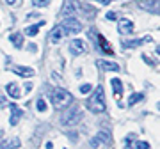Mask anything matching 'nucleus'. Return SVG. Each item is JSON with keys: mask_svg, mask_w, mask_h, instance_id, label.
<instances>
[{"mask_svg": "<svg viewBox=\"0 0 160 149\" xmlns=\"http://www.w3.org/2000/svg\"><path fill=\"white\" fill-rule=\"evenodd\" d=\"M9 108H11V126H16L18 123H20V119H22L23 112L20 110V107L18 105H9Z\"/></svg>", "mask_w": 160, "mask_h": 149, "instance_id": "9b49d317", "label": "nucleus"}, {"mask_svg": "<svg viewBox=\"0 0 160 149\" xmlns=\"http://www.w3.org/2000/svg\"><path fill=\"white\" fill-rule=\"evenodd\" d=\"M36 107H38V110H39V112H45V110H46V103H45V99H39Z\"/></svg>", "mask_w": 160, "mask_h": 149, "instance_id": "5701e85b", "label": "nucleus"}, {"mask_svg": "<svg viewBox=\"0 0 160 149\" xmlns=\"http://www.w3.org/2000/svg\"><path fill=\"white\" fill-rule=\"evenodd\" d=\"M41 27H43V22L36 23V25H30V27H27V29H25V34H27V36H36L38 32H39Z\"/></svg>", "mask_w": 160, "mask_h": 149, "instance_id": "6ab92c4d", "label": "nucleus"}, {"mask_svg": "<svg viewBox=\"0 0 160 149\" xmlns=\"http://www.w3.org/2000/svg\"><path fill=\"white\" fill-rule=\"evenodd\" d=\"M27 50H29V52H36V50H38V46H36L34 43H32V45H29V46H27Z\"/></svg>", "mask_w": 160, "mask_h": 149, "instance_id": "bb28decb", "label": "nucleus"}, {"mask_svg": "<svg viewBox=\"0 0 160 149\" xmlns=\"http://www.w3.org/2000/svg\"><path fill=\"white\" fill-rule=\"evenodd\" d=\"M139 7H142L144 11H149L153 14H158V0H141Z\"/></svg>", "mask_w": 160, "mask_h": 149, "instance_id": "6e6552de", "label": "nucleus"}, {"mask_svg": "<svg viewBox=\"0 0 160 149\" xmlns=\"http://www.w3.org/2000/svg\"><path fill=\"white\" fill-rule=\"evenodd\" d=\"M20 147V138L16 137H2L0 140V149H16Z\"/></svg>", "mask_w": 160, "mask_h": 149, "instance_id": "0eeeda50", "label": "nucleus"}, {"mask_svg": "<svg viewBox=\"0 0 160 149\" xmlns=\"http://www.w3.org/2000/svg\"><path fill=\"white\" fill-rule=\"evenodd\" d=\"M61 25H62V29H64V32H66V36L78 34L80 30H82V23L77 22L75 18H66V20H64Z\"/></svg>", "mask_w": 160, "mask_h": 149, "instance_id": "20e7f679", "label": "nucleus"}, {"mask_svg": "<svg viewBox=\"0 0 160 149\" xmlns=\"http://www.w3.org/2000/svg\"><path fill=\"white\" fill-rule=\"evenodd\" d=\"M91 91V85H89V84H84V85L80 87V92H82V94H86V92H89Z\"/></svg>", "mask_w": 160, "mask_h": 149, "instance_id": "393cba45", "label": "nucleus"}, {"mask_svg": "<svg viewBox=\"0 0 160 149\" xmlns=\"http://www.w3.org/2000/svg\"><path fill=\"white\" fill-rule=\"evenodd\" d=\"M87 107H89V110H91L92 114H102V112H105L107 105H105V94H103L102 85H98L96 89H94V94H92L91 99L87 101Z\"/></svg>", "mask_w": 160, "mask_h": 149, "instance_id": "f257e3e1", "label": "nucleus"}, {"mask_svg": "<svg viewBox=\"0 0 160 149\" xmlns=\"http://www.w3.org/2000/svg\"><path fill=\"white\" fill-rule=\"evenodd\" d=\"M133 23L130 22V20H126V18H123V20H119L118 22V30H119V34L121 36H128V34H132L133 32Z\"/></svg>", "mask_w": 160, "mask_h": 149, "instance_id": "423d86ee", "label": "nucleus"}, {"mask_svg": "<svg viewBox=\"0 0 160 149\" xmlns=\"http://www.w3.org/2000/svg\"><path fill=\"white\" fill-rule=\"evenodd\" d=\"M107 18H109V20H116V14L114 12H107Z\"/></svg>", "mask_w": 160, "mask_h": 149, "instance_id": "c85d7f7f", "label": "nucleus"}, {"mask_svg": "<svg viewBox=\"0 0 160 149\" xmlns=\"http://www.w3.org/2000/svg\"><path fill=\"white\" fill-rule=\"evenodd\" d=\"M135 149H149V144L148 142H137Z\"/></svg>", "mask_w": 160, "mask_h": 149, "instance_id": "b1692460", "label": "nucleus"}, {"mask_svg": "<svg viewBox=\"0 0 160 149\" xmlns=\"http://www.w3.org/2000/svg\"><path fill=\"white\" fill-rule=\"evenodd\" d=\"M96 138L100 140V144H102V142H107V144H109V142H110V137H109V133H105V132H100V133L96 135Z\"/></svg>", "mask_w": 160, "mask_h": 149, "instance_id": "412c9836", "label": "nucleus"}, {"mask_svg": "<svg viewBox=\"0 0 160 149\" xmlns=\"http://www.w3.org/2000/svg\"><path fill=\"white\" fill-rule=\"evenodd\" d=\"M73 103V94H69L66 89H55L52 92V105L55 108H66Z\"/></svg>", "mask_w": 160, "mask_h": 149, "instance_id": "f03ea898", "label": "nucleus"}, {"mask_svg": "<svg viewBox=\"0 0 160 149\" xmlns=\"http://www.w3.org/2000/svg\"><path fill=\"white\" fill-rule=\"evenodd\" d=\"M52 147H53V144H52V142H46V149H52Z\"/></svg>", "mask_w": 160, "mask_h": 149, "instance_id": "c756f323", "label": "nucleus"}, {"mask_svg": "<svg viewBox=\"0 0 160 149\" xmlns=\"http://www.w3.org/2000/svg\"><path fill=\"white\" fill-rule=\"evenodd\" d=\"M0 140H2V133H0Z\"/></svg>", "mask_w": 160, "mask_h": 149, "instance_id": "2f4dec72", "label": "nucleus"}, {"mask_svg": "<svg viewBox=\"0 0 160 149\" xmlns=\"http://www.w3.org/2000/svg\"><path fill=\"white\" fill-rule=\"evenodd\" d=\"M142 98H144V94H141V92H135V94H132V96L128 98V107H133V105L139 103Z\"/></svg>", "mask_w": 160, "mask_h": 149, "instance_id": "aec40b11", "label": "nucleus"}, {"mask_svg": "<svg viewBox=\"0 0 160 149\" xmlns=\"http://www.w3.org/2000/svg\"><path fill=\"white\" fill-rule=\"evenodd\" d=\"M96 64L105 71H119V66L116 62H107V60H96Z\"/></svg>", "mask_w": 160, "mask_h": 149, "instance_id": "dca6fc26", "label": "nucleus"}, {"mask_svg": "<svg viewBox=\"0 0 160 149\" xmlns=\"http://www.w3.org/2000/svg\"><path fill=\"white\" fill-rule=\"evenodd\" d=\"M12 73L20 74V76H23V78H30V76H34V69L32 68H25V66H14V68H11Z\"/></svg>", "mask_w": 160, "mask_h": 149, "instance_id": "ddd939ff", "label": "nucleus"}, {"mask_svg": "<svg viewBox=\"0 0 160 149\" xmlns=\"http://www.w3.org/2000/svg\"><path fill=\"white\" fill-rule=\"evenodd\" d=\"M110 84H112V89H114V94L118 96V99H121V94H123V84H121V80L119 78H112Z\"/></svg>", "mask_w": 160, "mask_h": 149, "instance_id": "f3484780", "label": "nucleus"}, {"mask_svg": "<svg viewBox=\"0 0 160 149\" xmlns=\"http://www.w3.org/2000/svg\"><path fill=\"white\" fill-rule=\"evenodd\" d=\"M80 4L77 2V0H64L62 4V16L64 18H73L75 14H77V11H78Z\"/></svg>", "mask_w": 160, "mask_h": 149, "instance_id": "39448f33", "label": "nucleus"}, {"mask_svg": "<svg viewBox=\"0 0 160 149\" xmlns=\"http://www.w3.org/2000/svg\"><path fill=\"white\" fill-rule=\"evenodd\" d=\"M7 4H9V6H12V4H16V0H6Z\"/></svg>", "mask_w": 160, "mask_h": 149, "instance_id": "7c9ffc66", "label": "nucleus"}, {"mask_svg": "<svg viewBox=\"0 0 160 149\" xmlns=\"http://www.w3.org/2000/svg\"><path fill=\"white\" fill-rule=\"evenodd\" d=\"M96 41L100 43V48H102L105 53H109V55H112V53H114V50H112V48H110V45L105 41V37H102V36H96Z\"/></svg>", "mask_w": 160, "mask_h": 149, "instance_id": "a211bd4d", "label": "nucleus"}, {"mask_svg": "<svg viewBox=\"0 0 160 149\" xmlns=\"http://www.w3.org/2000/svg\"><path fill=\"white\" fill-rule=\"evenodd\" d=\"M69 52L73 53V55H80V53L86 52V45H84V41L80 39H73L69 43Z\"/></svg>", "mask_w": 160, "mask_h": 149, "instance_id": "9d476101", "label": "nucleus"}, {"mask_svg": "<svg viewBox=\"0 0 160 149\" xmlns=\"http://www.w3.org/2000/svg\"><path fill=\"white\" fill-rule=\"evenodd\" d=\"M9 41L12 43V46H14L16 50H20V48H23V34H20V32H14V34H11V37H9Z\"/></svg>", "mask_w": 160, "mask_h": 149, "instance_id": "2eb2a0df", "label": "nucleus"}, {"mask_svg": "<svg viewBox=\"0 0 160 149\" xmlns=\"http://www.w3.org/2000/svg\"><path fill=\"white\" fill-rule=\"evenodd\" d=\"M146 43H151V37H149V36H144L141 39H133V41H123V46H125V48H135V46L146 45Z\"/></svg>", "mask_w": 160, "mask_h": 149, "instance_id": "f8f14e48", "label": "nucleus"}, {"mask_svg": "<svg viewBox=\"0 0 160 149\" xmlns=\"http://www.w3.org/2000/svg\"><path fill=\"white\" fill-rule=\"evenodd\" d=\"M100 4H103V6H109L110 2H114V0H98Z\"/></svg>", "mask_w": 160, "mask_h": 149, "instance_id": "cd10ccee", "label": "nucleus"}, {"mask_svg": "<svg viewBox=\"0 0 160 149\" xmlns=\"http://www.w3.org/2000/svg\"><path fill=\"white\" fill-rule=\"evenodd\" d=\"M82 115H84L82 108H80L78 105H73L71 108H68L61 115V124L62 126H75V124H78V121L82 119Z\"/></svg>", "mask_w": 160, "mask_h": 149, "instance_id": "7ed1b4c3", "label": "nucleus"}, {"mask_svg": "<svg viewBox=\"0 0 160 149\" xmlns=\"http://www.w3.org/2000/svg\"><path fill=\"white\" fill-rule=\"evenodd\" d=\"M6 91H7V94H9V96H11L12 99H18V98L22 96V94H20V87H18V84H14V82L7 84Z\"/></svg>", "mask_w": 160, "mask_h": 149, "instance_id": "4468645a", "label": "nucleus"}, {"mask_svg": "<svg viewBox=\"0 0 160 149\" xmlns=\"http://www.w3.org/2000/svg\"><path fill=\"white\" fill-rule=\"evenodd\" d=\"M6 105H7V99H6V96L0 92V107H6Z\"/></svg>", "mask_w": 160, "mask_h": 149, "instance_id": "a878e982", "label": "nucleus"}, {"mask_svg": "<svg viewBox=\"0 0 160 149\" xmlns=\"http://www.w3.org/2000/svg\"><path fill=\"white\" fill-rule=\"evenodd\" d=\"M64 36H66V32H64L62 25H57V27H53V29L50 30V34H48V37H50L52 43H59V41L62 39Z\"/></svg>", "mask_w": 160, "mask_h": 149, "instance_id": "1a4fd4ad", "label": "nucleus"}, {"mask_svg": "<svg viewBox=\"0 0 160 149\" xmlns=\"http://www.w3.org/2000/svg\"><path fill=\"white\" fill-rule=\"evenodd\" d=\"M52 0H32V6L34 7H46Z\"/></svg>", "mask_w": 160, "mask_h": 149, "instance_id": "4be33fe9", "label": "nucleus"}]
</instances>
